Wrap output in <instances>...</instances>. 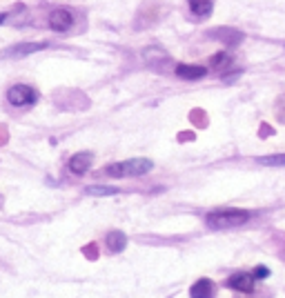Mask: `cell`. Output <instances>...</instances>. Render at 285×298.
Masks as SVG:
<instances>
[{"mask_svg":"<svg viewBox=\"0 0 285 298\" xmlns=\"http://www.w3.org/2000/svg\"><path fill=\"white\" fill-rule=\"evenodd\" d=\"M250 220V211L245 209H234V207H227V209H216L210 211L205 216V225L212 229H232V227H241Z\"/></svg>","mask_w":285,"mask_h":298,"instance_id":"6da1fadb","label":"cell"},{"mask_svg":"<svg viewBox=\"0 0 285 298\" xmlns=\"http://www.w3.org/2000/svg\"><path fill=\"white\" fill-rule=\"evenodd\" d=\"M154 162L147 160V158H132V160L125 162H114V165H107L105 174L112 176V178H130V176H142L147 171H151Z\"/></svg>","mask_w":285,"mask_h":298,"instance_id":"7a4b0ae2","label":"cell"},{"mask_svg":"<svg viewBox=\"0 0 285 298\" xmlns=\"http://www.w3.org/2000/svg\"><path fill=\"white\" fill-rule=\"evenodd\" d=\"M7 98L9 103L13 105V107H27V105H34L38 100V94L34 87H29V85H13V87H9L7 91Z\"/></svg>","mask_w":285,"mask_h":298,"instance_id":"3957f363","label":"cell"},{"mask_svg":"<svg viewBox=\"0 0 285 298\" xmlns=\"http://www.w3.org/2000/svg\"><path fill=\"white\" fill-rule=\"evenodd\" d=\"M254 281H256V278L252 276V274H248V272H239V274H232V276L227 278L225 285L230 287V290H234V292L252 294V292H254Z\"/></svg>","mask_w":285,"mask_h":298,"instance_id":"277c9868","label":"cell"},{"mask_svg":"<svg viewBox=\"0 0 285 298\" xmlns=\"http://www.w3.org/2000/svg\"><path fill=\"white\" fill-rule=\"evenodd\" d=\"M71 25H74V13H71L69 9L60 7L49 13V27L54 31H67Z\"/></svg>","mask_w":285,"mask_h":298,"instance_id":"5b68a950","label":"cell"},{"mask_svg":"<svg viewBox=\"0 0 285 298\" xmlns=\"http://www.w3.org/2000/svg\"><path fill=\"white\" fill-rule=\"evenodd\" d=\"M94 162V153L92 151H78L69 158V171L76 176H83L87 174V169L92 167Z\"/></svg>","mask_w":285,"mask_h":298,"instance_id":"8992f818","label":"cell"},{"mask_svg":"<svg viewBox=\"0 0 285 298\" xmlns=\"http://www.w3.org/2000/svg\"><path fill=\"white\" fill-rule=\"evenodd\" d=\"M210 38H216V40L225 42V45L234 47L239 45L241 40H243V33H241L239 29H232V27H221V29H212L210 33H207Z\"/></svg>","mask_w":285,"mask_h":298,"instance_id":"52a82bcc","label":"cell"},{"mask_svg":"<svg viewBox=\"0 0 285 298\" xmlns=\"http://www.w3.org/2000/svg\"><path fill=\"white\" fill-rule=\"evenodd\" d=\"M174 71L183 80H201L207 76V67H203V65H178Z\"/></svg>","mask_w":285,"mask_h":298,"instance_id":"ba28073f","label":"cell"},{"mask_svg":"<svg viewBox=\"0 0 285 298\" xmlns=\"http://www.w3.org/2000/svg\"><path fill=\"white\" fill-rule=\"evenodd\" d=\"M189 296L192 298H214V283L210 278H198V281L189 287Z\"/></svg>","mask_w":285,"mask_h":298,"instance_id":"9c48e42d","label":"cell"},{"mask_svg":"<svg viewBox=\"0 0 285 298\" xmlns=\"http://www.w3.org/2000/svg\"><path fill=\"white\" fill-rule=\"evenodd\" d=\"M45 47H47V42H22V45H16V47H11V49H7L4 54L11 56V58H18V56H29V54H34V51H40V49H45Z\"/></svg>","mask_w":285,"mask_h":298,"instance_id":"30bf717a","label":"cell"},{"mask_svg":"<svg viewBox=\"0 0 285 298\" xmlns=\"http://www.w3.org/2000/svg\"><path fill=\"white\" fill-rule=\"evenodd\" d=\"M125 245H127V238H125V234H123V232H109L107 234V247H109V252L118 254V252H123V249H125Z\"/></svg>","mask_w":285,"mask_h":298,"instance_id":"8fae6325","label":"cell"},{"mask_svg":"<svg viewBox=\"0 0 285 298\" xmlns=\"http://www.w3.org/2000/svg\"><path fill=\"white\" fill-rule=\"evenodd\" d=\"M187 2L194 16H210L212 13V0H187Z\"/></svg>","mask_w":285,"mask_h":298,"instance_id":"7c38bea8","label":"cell"},{"mask_svg":"<svg viewBox=\"0 0 285 298\" xmlns=\"http://www.w3.org/2000/svg\"><path fill=\"white\" fill-rule=\"evenodd\" d=\"M259 165H263V167H285V153L263 156V158H259Z\"/></svg>","mask_w":285,"mask_h":298,"instance_id":"4fadbf2b","label":"cell"},{"mask_svg":"<svg viewBox=\"0 0 285 298\" xmlns=\"http://www.w3.org/2000/svg\"><path fill=\"white\" fill-rule=\"evenodd\" d=\"M85 191H87L89 196H116L118 194L116 187H101V185H98V187L92 185V187H87Z\"/></svg>","mask_w":285,"mask_h":298,"instance_id":"5bb4252c","label":"cell"},{"mask_svg":"<svg viewBox=\"0 0 285 298\" xmlns=\"http://www.w3.org/2000/svg\"><path fill=\"white\" fill-rule=\"evenodd\" d=\"M212 65H214V67H225V65H230V56H227V54H216V56H212Z\"/></svg>","mask_w":285,"mask_h":298,"instance_id":"9a60e30c","label":"cell"},{"mask_svg":"<svg viewBox=\"0 0 285 298\" xmlns=\"http://www.w3.org/2000/svg\"><path fill=\"white\" fill-rule=\"evenodd\" d=\"M252 276H254L256 281H265V278L270 276V269L265 267V265H261V267H254V272H252Z\"/></svg>","mask_w":285,"mask_h":298,"instance_id":"2e32d148","label":"cell"},{"mask_svg":"<svg viewBox=\"0 0 285 298\" xmlns=\"http://www.w3.org/2000/svg\"><path fill=\"white\" fill-rule=\"evenodd\" d=\"M7 18H9V13H0V25H2V22L7 20Z\"/></svg>","mask_w":285,"mask_h":298,"instance_id":"e0dca14e","label":"cell"}]
</instances>
